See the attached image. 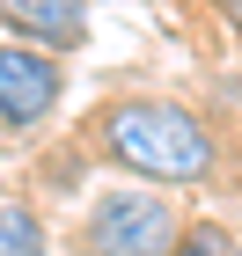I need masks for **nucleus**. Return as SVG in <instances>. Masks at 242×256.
<instances>
[{"mask_svg": "<svg viewBox=\"0 0 242 256\" xmlns=\"http://www.w3.org/2000/svg\"><path fill=\"white\" fill-rule=\"evenodd\" d=\"M59 59L52 52H30V44H0V124H44L52 110H59Z\"/></svg>", "mask_w": 242, "mask_h": 256, "instance_id": "obj_3", "label": "nucleus"}, {"mask_svg": "<svg viewBox=\"0 0 242 256\" xmlns=\"http://www.w3.org/2000/svg\"><path fill=\"white\" fill-rule=\"evenodd\" d=\"M96 154L147 183H205L220 161L213 124L169 96H118L96 110Z\"/></svg>", "mask_w": 242, "mask_h": 256, "instance_id": "obj_1", "label": "nucleus"}, {"mask_svg": "<svg viewBox=\"0 0 242 256\" xmlns=\"http://www.w3.org/2000/svg\"><path fill=\"white\" fill-rule=\"evenodd\" d=\"M213 8H220V15H227V22L242 30V0H213Z\"/></svg>", "mask_w": 242, "mask_h": 256, "instance_id": "obj_7", "label": "nucleus"}, {"mask_svg": "<svg viewBox=\"0 0 242 256\" xmlns=\"http://www.w3.org/2000/svg\"><path fill=\"white\" fill-rule=\"evenodd\" d=\"M183 227L154 183H110L81 212V256H176Z\"/></svg>", "mask_w": 242, "mask_h": 256, "instance_id": "obj_2", "label": "nucleus"}, {"mask_svg": "<svg viewBox=\"0 0 242 256\" xmlns=\"http://www.w3.org/2000/svg\"><path fill=\"white\" fill-rule=\"evenodd\" d=\"M176 256H242V242L227 234L220 220H191V227H183V242H176Z\"/></svg>", "mask_w": 242, "mask_h": 256, "instance_id": "obj_6", "label": "nucleus"}, {"mask_svg": "<svg viewBox=\"0 0 242 256\" xmlns=\"http://www.w3.org/2000/svg\"><path fill=\"white\" fill-rule=\"evenodd\" d=\"M0 256H52L44 249V220L22 198H0Z\"/></svg>", "mask_w": 242, "mask_h": 256, "instance_id": "obj_5", "label": "nucleus"}, {"mask_svg": "<svg viewBox=\"0 0 242 256\" xmlns=\"http://www.w3.org/2000/svg\"><path fill=\"white\" fill-rule=\"evenodd\" d=\"M0 22L30 52H81L88 44V0H0Z\"/></svg>", "mask_w": 242, "mask_h": 256, "instance_id": "obj_4", "label": "nucleus"}]
</instances>
